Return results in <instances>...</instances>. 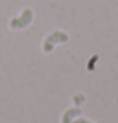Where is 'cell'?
<instances>
[{
    "mask_svg": "<svg viewBox=\"0 0 118 123\" xmlns=\"http://www.w3.org/2000/svg\"><path fill=\"white\" fill-rule=\"evenodd\" d=\"M73 123H94V122L87 120V118H83V117H78V118H75V120H73Z\"/></svg>",
    "mask_w": 118,
    "mask_h": 123,
    "instance_id": "cell-5",
    "label": "cell"
},
{
    "mask_svg": "<svg viewBox=\"0 0 118 123\" xmlns=\"http://www.w3.org/2000/svg\"><path fill=\"white\" fill-rule=\"evenodd\" d=\"M81 113H83V110H81L79 107H73V109H68V110L63 113L62 123H73V120H75V118L81 117Z\"/></svg>",
    "mask_w": 118,
    "mask_h": 123,
    "instance_id": "cell-3",
    "label": "cell"
},
{
    "mask_svg": "<svg viewBox=\"0 0 118 123\" xmlns=\"http://www.w3.org/2000/svg\"><path fill=\"white\" fill-rule=\"evenodd\" d=\"M32 18H34V12L31 8H24L23 13L19 15L18 18H13L10 21V28L12 29H23V28H28V26L32 23Z\"/></svg>",
    "mask_w": 118,
    "mask_h": 123,
    "instance_id": "cell-2",
    "label": "cell"
},
{
    "mask_svg": "<svg viewBox=\"0 0 118 123\" xmlns=\"http://www.w3.org/2000/svg\"><path fill=\"white\" fill-rule=\"evenodd\" d=\"M63 42H68V34L63 32V31H53L45 37V41L42 44V50L45 54H50L57 44H63Z\"/></svg>",
    "mask_w": 118,
    "mask_h": 123,
    "instance_id": "cell-1",
    "label": "cell"
},
{
    "mask_svg": "<svg viewBox=\"0 0 118 123\" xmlns=\"http://www.w3.org/2000/svg\"><path fill=\"white\" fill-rule=\"evenodd\" d=\"M84 100H86V99H84V96H83V94H76V96H75V104H76V107H79Z\"/></svg>",
    "mask_w": 118,
    "mask_h": 123,
    "instance_id": "cell-4",
    "label": "cell"
}]
</instances>
